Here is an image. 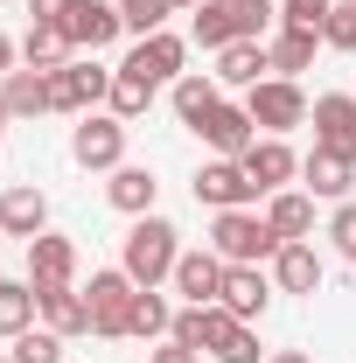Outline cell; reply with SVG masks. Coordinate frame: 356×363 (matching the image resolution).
Returning <instances> with one entry per match:
<instances>
[{"instance_id":"1","label":"cell","mask_w":356,"mask_h":363,"mask_svg":"<svg viewBox=\"0 0 356 363\" xmlns=\"http://www.w3.org/2000/svg\"><path fill=\"white\" fill-rule=\"evenodd\" d=\"M272 14H279L272 0H203V7H196V43H203V49L259 43Z\"/></svg>"},{"instance_id":"2","label":"cell","mask_w":356,"mask_h":363,"mask_svg":"<svg viewBox=\"0 0 356 363\" xmlns=\"http://www.w3.org/2000/svg\"><path fill=\"white\" fill-rule=\"evenodd\" d=\"M210 252L223 266H259V259H279V230L252 210H217V230H210Z\"/></svg>"},{"instance_id":"3","label":"cell","mask_w":356,"mask_h":363,"mask_svg":"<svg viewBox=\"0 0 356 363\" xmlns=\"http://www.w3.org/2000/svg\"><path fill=\"white\" fill-rule=\"evenodd\" d=\"M175 259H182V245H175V224H168V217H140V224L126 230V272H133L140 286L175 279Z\"/></svg>"},{"instance_id":"4","label":"cell","mask_w":356,"mask_h":363,"mask_svg":"<svg viewBox=\"0 0 356 363\" xmlns=\"http://www.w3.org/2000/svg\"><path fill=\"white\" fill-rule=\"evenodd\" d=\"M245 112H252V126H266V133H287V126H308V98L294 77H259L252 98H245Z\"/></svg>"},{"instance_id":"5","label":"cell","mask_w":356,"mask_h":363,"mask_svg":"<svg viewBox=\"0 0 356 363\" xmlns=\"http://www.w3.org/2000/svg\"><path fill=\"white\" fill-rule=\"evenodd\" d=\"M133 294H140V279H133V272H91V286H84L91 328H98V335H126V315H133Z\"/></svg>"},{"instance_id":"6","label":"cell","mask_w":356,"mask_h":363,"mask_svg":"<svg viewBox=\"0 0 356 363\" xmlns=\"http://www.w3.org/2000/svg\"><path fill=\"white\" fill-rule=\"evenodd\" d=\"M112 77H119V70L63 63V70H49V105H56V112H84V105H98V98H112Z\"/></svg>"},{"instance_id":"7","label":"cell","mask_w":356,"mask_h":363,"mask_svg":"<svg viewBox=\"0 0 356 363\" xmlns=\"http://www.w3.org/2000/svg\"><path fill=\"white\" fill-rule=\"evenodd\" d=\"M252 196H259V182L245 175V161H223L217 154V161L196 175V203H210V210H245Z\"/></svg>"},{"instance_id":"8","label":"cell","mask_w":356,"mask_h":363,"mask_svg":"<svg viewBox=\"0 0 356 363\" xmlns=\"http://www.w3.org/2000/svg\"><path fill=\"white\" fill-rule=\"evenodd\" d=\"M56 28L70 35V49H91V56H98L126 21H119V7H105V0H70V14H63Z\"/></svg>"},{"instance_id":"9","label":"cell","mask_w":356,"mask_h":363,"mask_svg":"<svg viewBox=\"0 0 356 363\" xmlns=\"http://www.w3.org/2000/svg\"><path fill=\"white\" fill-rule=\"evenodd\" d=\"M308 119H314V147L356 154V98H350V91H321Z\"/></svg>"},{"instance_id":"10","label":"cell","mask_w":356,"mask_h":363,"mask_svg":"<svg viewBox=\"0 0 356 363\" xmlns=\"http://www.w3.org/2000/svg\"><path fill=\"white\" fill-rule=\"evenodd\" d=\"M70 154H77V168H119V154H126V119H84V126L70 133Z\"/></svg>"},{"instance_id":"11","label":"cell","mask_w":356,"mask_h":363,"mask_svg":"<svg viewBox=\"0 0 356 363\" xmlns=\"http://www.w3.org/2000/svg\"><path fill=\"white\" fill-rule=\"evenodd\" d=\"M182 56H189L182 35L161 28V35H140V49L119 63V70H133V77H147V84H175V77H182Z\"/></svg>"},{"instance_id":"12","label":"cell","mask_w":356,"mask_h":363,"mask_svg":"<svg viewBox=\"0 0 356 363\" xmlns=\"http://www.w3.org/2000/svg\"><path fill=\"white\" fill-rule=\"evenodd\" d=\"M196 133L210 140L223 161H238V154H245V147L259 140V126H252V112H245V105H223V98H217V105L203 112V126H196Z\"/></svg>"},{"instance_id":"13","label":"cell","mask_w":356,"mask_h":363,"mask_svg":"<svg viewBox=\"0 0 356 363\" xmlns=\"http://www.w3.org/2000/svg\"><path fill=\"white\" fill-rule=\"evenodd\" d=\"M266 301H272V286L259 279V266H223V294H217V308H223L230 321L266 315Z\"/></svg>"},{"instance_id":"14","label":"cell","mask_w":356,"mask_h":363,"mask_svg":"<svg viewBox=\"0 0 356 363\" xmlns=\"http://www.w3.org/2000/svg\"><path fill=\"white\" fill-rule=\"evenodd\" d=\"M70 272H77V245L70 238H28V286H70Z\"/></svg>"},{"instance_id":"15","label":"cell","mask_w":356,"mask_h":363,"mask_svg":"<svg viewBox=\"0 0 356 363\" xmlns=\"http://www.w3.org/2000/svg\"><path fill=\"white\" fill-rule=\"evenodd\" d=\"M301 175H308L314 196H328V203H343L356 182V154H335V147H314L308 161H301Z\"/></svg>"},{"instance_id":"16","label":"cell","mask_w":356,"mask_h":363,"mask_svg":"<svg viewBox=\"0 0 356 363\" xmlns=\"http://www.w3.org/2000/svg\"><path fill=\"white\" fill-rule=\"evenodd\" d=\"M175 294L196 301V308L217 301V294H223V259H217V252H182V259H175Z\"/></svg>"},{"instance_id":"17","label":"cell","mask_w":356,"mask_h":363,"mask_svg":"<svg viewBox=\"0 0 356 363\" xmlns=\"http://www.w3.org/2000/svg\"><path fill=\"white\" fill-rule=\"evenodd\" d=\"M238 161H245V175L259 182V189H279V182H287V175H294V168H301V161H294V147H287V140H279V133L252 140V147H245Z\"/></svg>"},{"instance_id":"18","label":"cell","mask_w":356,"mask_h":363,"mask_svg":"<svg viewBox=\"0 0 356 363\" xmlns=\"http://www.w3.org/2000/svg\"><path fill=\"white\" fill-rule=\"evenodd\" d=\"M43 217H49L43 189H7V196H0V224H7V238H43Z\"/></svg>"},{"instance_id":"19","label":"cell","mask_w":356,"mask_h":363,"mask_svg":"<svg viewBox=\"0 0 356 363\" xmlns=\"http://www.w3.org/2000/svg\"><path fill=\"white\" fill-rule=\"evenodd\" d=\"M314 43H321V35H308V28H287V21H279V35L266 43L272 77H301V70L314 63Z\"/></svg>"},{"instance_id":"20","label":"cell","mask_w":356,"mask_h":363,"mask_svg":"<svg viewBox=\"0 0 356 363\" xmlns=\"http://www.w3.org/2000/svg\"><path fill=\"white\" fill-rule=\"evenodd\" d=\"M43 315V294L35 286H21V279H0V335L14 342V335H28Z\"/></svg>"},{"instance_id":"21","label":"cell","mask_w":356,"mask_h":363,"mask_svg":"<svg viewBox=\"0 0 356 363\" xmlns=\"http://www.w3.org/2000/svg\"><path fill=\"white\" fill-rule=\"evenodd\" d=\"M35 294H43V328H56V335H84L91 328L84 294H70V286H35Z\"/></svg>"},{"instance_id":"22","label":"cell","mask_w":356,"mask_h":363,"mask_svg":"<svg viewBox=\"0 0 356 363\" xmlns=\"http://www.w3.org/2000/svg\"><path fill=\"white\" fill-rule=\"evenodd\" d=\"M154 189H161V182L147 175V168H112V182H105L112 210H126V217H147V210H154Z\"/></svg>"},{"instance_id":"23","label":"cell","mask_w":356,"mask_h":363,"mask_svg":"<svg viewBox=\"0 0 356 363\" xmlns=\"http://www.w3.org/2000/svg\"><path fill=\"white\" fill-rule=\"evenodd\" d=\"M272 279H279L287 294H314V286H321V259H314L308 245L294 238V245H279V259H272Z\"/></svg>"},{"instance_id":"24","label":"cell","mask_w":356,"mask_h":363,"mask_svg":"<svg viewBox=\"0 0 356 363\" xmlns=\"http://www.w3.org/2000/svg\"><path fill=\"white\" fill-rule=\"evenodd\" d=\"M21 56H28V70H63V63H70V35H63L56 21H28Z\"/></svg>"},{"instance_id":"25","label":"cell","mask_w":356,"mask_h":363,"mask_svg":"<svg viewBox=\"0 0 356 363\" xmlns=\"http://www.w3.org/2000/svg\"><path fill=\"white\" fill-rule=\"evenodd\" d=\"M259 70H272L266 63V43H230V49H217V84H259Z\"/></svg>"},{"instance_id":"26","label":"cell","mask_w":356,"mask_h":363,"mask_svg":"<svg viewBox=\"0 0 356 363\" xmlns=\"http://www.w3.org/2000/svg\"><path fill=\"white\" fill-rule=\"evenodd\" d=\"M0 98H7V112H14V119H28V112H49V70H7Z\"/></svg>"},{"instance_id":"27","label":"cell","mask_w":356,"mask_h":363,"mask_svg":"<svg viewBox=\"0 0 356 363\" xmlns=\"http://www.w3.org/2000/svg\"><path fill=\"white\" fill-rule=\"evenodd\" d=\"M217 321H223V308H217V301H203V308L189 301V308L175 315V328H168V342H182V350H210V335H217Z\"/></svg>"},{"instance_id":"28","label":"cell","mask_w":356,"mask_h":363,"mask_svg":"<svg viewBox=\"0 0 356 363\" xmlns=\"http://www.w3.org/2000/svg\"><path fill=\"white\" fill-rule=\"evenodd\" d=\"M266 224L279 230V245H294V238H308L314 230V196H272V210H266Z\"/></svg>"},{"instance_id":"29","label":"cell","mask_w":356,"mask_h":363,"mask_svg":"<svg viewBox=\"0 0 356 363\" xmlns=\"http://www.w3.org/2000/svg\"><path fill=\"white\" fill-rule=\"evenodd\" d=\"M210 357L217 363H259V335H252V321H217V335H210Z\"/></svg>"},{"instance_id":"30","label":"cell","mask_w":356,"mask_h":363,"mask_svg":"<svg viewBox=\"0 0 356 363\" xmlns=\"http://www.w3.org/2000/svg\"><path fill=\"white\" fill-rule=\"evenodd\" d=\"M168 328H175L168 301H161L154 286H140V294H133V315H126V335H147V342H154V335H168Z\"/></svg>"},{"instance_id":"31","label":"cell","mask_w":356,"mask_h":363,"mask_svg":"<svg viewBox=\"0 0 356 363\" xmlns=\"http://www.w3.org/2000/svg\"><path fill=\"white\" fill-rule=\"evenodd\" d=\"M210 105H217V77H175V112L189 126H203Z\"/></svg>"},{"instance_id":"32","label":"cell","mask_w":356,"mask_h":363,"mask_svg":"<svg viewBox=\"0 0 356 363\" xmlns=\"http://www.w3.org/2000/svg\"><path fill=\"white\" fill-rule=\"evenodd\" d=\"M147 105H154V84L133 77V70H119V77H112V119H140Z\"/></svg>"},{"instance_id":"33","label":"cell","mask_w":356,"mask_h":363,"mask_svg":"<svg viewBox=\"0 0 356 363\" xmlns=\"http://www.w3.org/2000/svg\"><path fill=\"white\" fill-rule=\"evenodd\" d=\"M175 14V0H119V21L133 35H161V21Z\"/></svg>"},{"instance_id":"34","label":"cell","mask_w":356,"mask_h":363,"mask_svg":"<svg viewBox=\"0 0 356 363\" xmlns=\"http://www.w3.org/2000/svg\"><path fill=\"white\" fill-rule=\"evenodd\" d=\"M14 363H63V335H56V328H28V335H14Z\"/></svg>"},{"instance_id":"35","label":"cell","mask_w":356,"mask_h":363,"mask_svg":"<svg viewBox=\"0 0 356 363\" xmlns=\"http://www.w3.org/2000/svg\"><path fill=\"white\" fill-rule=\"evenodd\" d=\"M321 43H328V49H356V0L328 7V21H321Z\"/></svg>"},{"instance_id":"36","label":"cell","mask_w":356,"mask_h":363,"mask_svg":"<svg viewBox=\"0 0 356 363\" xmlns=\"http://www.w3.org/2000/svg\"><path fill=\"white\" fill-rule=\"evenodd\" d=\"M328 7H335V0H287V7H279V21H287V28H308V35H321Z\"/></svg>"},{"instance_id":"37","label":"cell","mask_w":356,"mask_h":363,"mask_svg":"<svg viewBox=\"0 0 356 363\" xmlns=\"http://www.w3.org/2000/svg\"><path fill=\"white\" fill-rule=\"evenodd\" d=\"M328 238H335V245H343V252L356 259V203H343V210H335V224H328Z\"/></svg>"},{"instance_id":"38","label":"cell","mask_w":356,"mask_h":363,"mask_svg":"<svg viewBox=\"0 0 356 363\" xmlns=\"http://www.w3.org/2000/svg\"><path fill=\"white\" fill-rule=\"evenodd\" d=\"M28 14H35V21H63V14H70V0H28Z\"/></svg>"},{"instance_id":"39","label":"cell","mask_w":356,"mask_h":363,"mask_svg":"<svg viewBox=\"0 0 356 363\" xmlns=\"http://www.w3.org/2000/svg\"><path fill=\"white\" fill-rule=\"evenodd\" d=\"M147 363H196V350H182V342H168V350H154Z\"/></svg>"},{"instance_id":"40","label":"cell","mask_w":356,"mask_h":363,"mask_svg":"<svg viewBox=\"0 0 356 363\" xmlns=\"http://www.w3.org/2000/svg\"><path fill=\"white\" fill-rule=\"evenodd\" d=\"M7 63H14V43H7V35H0V70H7Z\"/></svg>"},{"instance_id":"41","label":"cell","mask_w":356,"mask_h":363,"mask_svg":"<svg viewBox=\"0 0 356 363\" xmlns=\"http://www.w3.org/2000/svg\"><path fill=\"white\" fill-rule=\"evenodd\" d=\"M272 363H308V357H301V350H279V357H272Z\"/></svg>"},{"instance_id":"42","label":"cell","mask_w":356,"mask_h":363,"mask_svg":"<svg viewBox=\"0 0 356 363\" xmlns=\"http://www.w3.org/2000/svg\"><path fill=\"white\" fill-rule=\"evenodd\" d=\"M7 119H14V112H7V98H0V126H7Z\"/></svg>"},{"instance_id":"43","label":"cell","mask_w":356,"mask_h":363,"mask_svg":"<svg viewBox=\"0 0 356 363\" xmlns=\"http://www.w3.org/2000/svg\"><path fill=\"white\" fill-rule=\"evenodd\" d=\"M175 7H203V0H175Z\"/></svg>"},{"instance_id":"44","label":"cell","mask_w":356,"mask_h":363,"mask_svg":"<svg viewBox=\"0 0 356 363\" xmlns=\"http://www.w3.org/2000/svg\"><path fill=\"white\" fill-rule=\"evenodd\" d=\"M0 238H7V224H0Z\"/></svg>"},{"instance_id":"45","label":"cell","mask_w":356,"mask_h":363,"mask_svg":"<svg viewBox=\"0 0 356 363\" xmlns=\"http://www.w3.org/2000/svg\"><path fill=\"white\" fill-rule=\"evenodd\" d=\"M0 363H14V357H0Z\"/></svg>"}]
</instances>
